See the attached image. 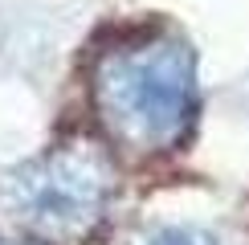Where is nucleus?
Returning <instances> with one entry per match:
<instances>
[{
  "label": "nucleus",
  "mask_w": 249,
  "mask_h": 245,
  "mask_svg": "<svg viewBox=\"0 0 249 245\" xmlns=\"http://www.w3.org/2000/svg\"><path fill=\"white\" fill-rule=\"evenodd\" d=\"M0 245H13V241H0Z\"/></svg>",
  "instance_id": "nucleus-4"
},
{
  "label": "nucleus",
  "mask_w": 249,
  "mask_h": 245,
  "mask_svg": "<svg viewBox=\"0 0 249 245\" xmlns=\"http://www.w3.org/2000/svg\"><path fill=\"white\" fill-rule=\"evenodd\" d=\"M94 106L110 135L139 151L180 143L196 106L192 49L163 33L110 49L94 70Z\"/></svg>",
  "instance_id": "nucleus-1"
},
{
  "label": "nucleus",
  "mask_w": 249,
  "mask_h": 245,
  "mask_svg": "<svg viewBox=\"0 0 249 245\" xmlns=\"http://www.w3.org/2000/svg\"><path fill=\"white\" fill-rule=\"evenodd\" d=\"M135 245H225V241L196 225H160V229H147L143 237H135Z\"/></svg>",
  "instance_id": "nucleus-3"
},
{
  "label": "nucleus",
  "mask_w": 249,
  "mask_h": 245,
  "mask_svg": "<svg viewBox=\"0 0 249 245\" xmlns=\"http://www.w3.org/2000/svg\"><path fill=\"white\" fill-rule=\"evenodd\" d=\"M110 159L90 143H66L29 159L4 180V209L37 237H82L102 221L110 200Z\"/></svg>",
  "instance_id": "nucleus-2"
}]
</instances>
